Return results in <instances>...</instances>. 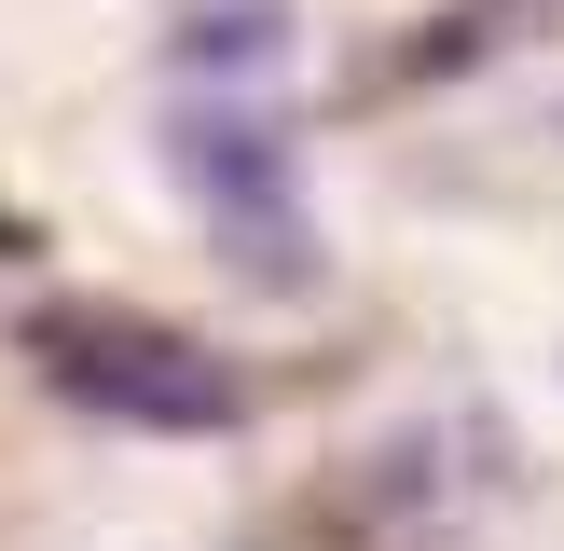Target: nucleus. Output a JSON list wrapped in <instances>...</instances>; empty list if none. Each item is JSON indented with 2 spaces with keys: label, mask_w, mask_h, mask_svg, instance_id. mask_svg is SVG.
I'll list each match as a JSON object with an SVG mask.
<instances>
[{
  "label": "nucleus",
  "mask_w": 564,
  "mask_h": 551,
  "mask_svg": "<svg viewBox=\"0 0 564 551\" xmlns=\"http://www.w3.org/2000/svg\"><path fill=\"white\" fill-rule=\"evenodd\" d=\"M28 372L55 386L69 413L97 428H138V441H220L248 428V372L180 317H138V303H28Z\"/></svg>",
  "instance_id": "obj_1"
},
{
  "label": "nucleus",
  "mask_w": 564,
  "mask_h": 551,
  "mask_svg": "<svg viewBox=\"0 0 564 551\" xmlns=\"http://www.w3.org/2000/svg\"><path fill=\"white\" fill-rule=\"evenodd\" d=\"M165 165H180L193 220H207V248L235 276H275V290H303L317 276V207H303V138L290 110L262 97V83H165Z\"/></svg>",
  "instance_id": "obj_2"
}]
</instances>
